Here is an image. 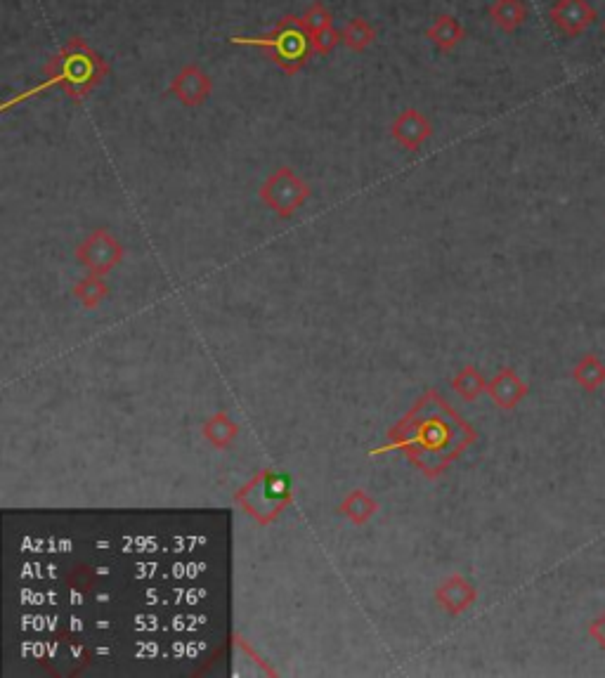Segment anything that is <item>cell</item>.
<instances>
[{
  "instance_id": "cell-13",
  "label": "cell",
  "mask_w": 605,
  "mask_h": 678,
  "mask_svg": "<svg viewBox=\"0 0 605 678\" xmlns=\"http://www.w3.org/2000/svg\"><path fill=\"white\" fill-rule=\"evenodd\" d=\"M291 487H294V482H291L289 473H272L265 480V499L284 501L291 494Z\"/></svg>"
},
{
  "instance_id": "cell-11",
  "label": "cell",
  "mask_w": 605,
  "mask_h": 678,
  "mask_svg": "<svg viewBox=\"0 0 605 678\" xmlns=\"http://www.w3.org/2000/svg\"><path fill=\"white\" fill-rule=\"evenodd\" d=\"M494 395H497V400L504 404V407H513L520 397L525 395V386L520 383V378L516 374H511V371H506V374L499 376L497 381V388H494Z\"/></svg>"
},
{
  "instance_id": "cell-1",
  "label": "cell",
  "mask_w": 605,
  "mask_h": 678,
  "mask_svg": "<svg viewBox=\"0 0 605 678\" xmlns=\"http://www.w3.org/2000/svg\"><path fill=\"white\" fill-rule=\"evenodd\" d=\"M107 74H109L107 62H104L81 36H74L62 45L60 52H57L48 67L43 69L45 76L43 83L24 90L22 95L5 104V109H10L12 104L17 102L29 100V97L34 95H43L45 90L55 86L64 90V95H69L74 102H81L83 97L90 95V90L100 86L104 78H107Z\"/></svg>"
},
{
  "instance_id": "cell-16",
  "label": "cell",
  "mask_w": 605,
  "mask_h": 678,
  "mask_svg": "<svg viewBox=\"0 0 605 678\" xmlns=\"http://www.w3.org/2000/svg\"><path fill=\"white\" fill-rule=\"evenodd\" d=\"M603 29H605V24H603Z\"/></svg>"
},
{
  "instance_id": "cell-2",
  "label": "cell",
  "mask_w": 605,
  "mask_h": 678,
  "mask_svg": "<svg viewBox=\"0 0 605 678\" xmlns=\"http://www.w3.org/2000/svg\"><path fill=\"white\" fill-rule=\"evenodd\" d=\"M234 45H251V48L268 50L277 67L286 74H296L308 64L312 48V34L305 29L303 22L294 15H286L277 22L275 29L265 36H232Z\"/></svg>"
},
{
  "instance_id": "cell-6",
  "label": "cell",
  "mask_w": 605,
  "mask_h": 678,
  "mask_svg": "<svg viewBox=\"0 0 605 678\" xmlns=\"http://www.w3.org/2000/svg\"><path fill=\"white\" fill-rule=\"evenodd\" d=\"M426 36L431 38L433 45L440 52H452L461 41H464L466 31L457 17L440 15V17H435V22L431 29H428Z\"/></svg>"
},
{
  "instance_id": "cell-12",
  "label": "cell",
  "mask_w": 605,
  "mask_h": 678,
  "mask_svg": "<svg viewBox=\"0 0 605 678\" xmlns=\"http://www.w3.org/2000/svg\"><path fill=\"white\" fill-rule=\"evenodd\" d=\"M301 22H303L305 29H308L310 34L315 36V34H320V31L329 29V26H334V17H331V12L324 8L322 3H312L310 8L303 12Z\"/></svg>"
},
{
  "instance_id": "cell-9",
  "label": "cell",
  "mask_w": 605,
  "mask_h": 678,
  "mask_svg": "<svg viewBox=\"0 0 605 678\" xmlns=\"http://www.w3.org/2000/svg\"><path fill=\"white\" fill-rule=\"evenodd\" d=\"M572 378L584 393H596L605 386V362L598 355H584L572 369Z\"/></svg>"
},
{
  "instance_id": "cell-15",
  "label": "cell",
  "mask_w": 605,
  "mask_h": 678,
  "mask_svg": "<svg viewBox=\"0 0 605 678\" xmlns=\"http://www.w3.org/2000/svg\"><path fill=\"white\" fill-rule=\"evenodd\" d=\"M589 638L605 653V610L589 624Z\"/></svg>"
},
{
  "instance_id": "cell-7",
  "label": "cell",
  "mask_w": 605,
  "mask_h": 678,
  "mask_svg": "<svg viewBox=\"0 0 605 678\" xmlns=\"http://www.w3.org/2000/svg\"><path fill=\"white\" fill-rule=\"evenodd\" d=\"M393 133L405 147H419L428 138V133H431V126H428L424 114L409 109V112L400 114L398 121L393 123Z\"/></svg>"
},
{
  "instance_id": "cell-5",
  "label": "cell",
  "mask_w": 605,
  "mask_h": 678,
  "mask_svg": "<svg viewBox=\"0 0 605 678\" xmlns=\"http://www.w3.org/2000/svg\"><path fill=\"white\" fill-rule=\"evenodd\" d=\"M265 194H268L272 206L289 213L294 211V206L301 201V197H305V187H301V182L291 178L289 173H279L277 178H272L268 189H265Z\"/></svg>"
},
{
  "instance_id": "cell-8",
  "label": "cell",
  "mask_w": 605,
  "mask_h": 678,
  "mask_svg": "<svg viewBox=\"0 0 605 678\" xmlns=\"http://www.w3.org/2000/svg\"><path fill=\"white\" fill-rule=\"evenodd\" d=\"M490 19L506 34H513L528 19V5L523 0H494L490 5Z\"/></svg>"
},
{
  "instance_id": "cell-14",
  "label": "cell",
  "mask_w": 605,
  "mask_h": 678,
  "mask_svg": "<svg viewBox=\"0 0 605 678\" xmlns=\"http://www.w3.org/2000/svg\"><path fill=\"white\" fill-rule=\"evenodd\" d=\"M341 41H343L341 31H336L334 26H329V29H324L320 31V34L312 36V48H315V55H329V52L334 50Z\"/></svg>"
},
{
  "instance_id": "cell-4",
  "label": "cell",
  "mask_w": 605,
  "mask_h": 678,
  "mask_svg": "<svg viewBox=\"0 0 605 678\" xmlns=\"http://www.w3.org/2000/svg\"><path fill=\"white\" fill-rule=\"evenodd\" d=\"M211 78L204 69H199L197 64H187V67H182L175 78L171 81V88H168V93L178 97L182 104H187V107H197L206 100L208 95H211Z\"/></svg>"
},
{
  "instance_id": "cell-10",
  "label": "cell",
  "mask_w": 605,
  "mask_h": 678,
  "mask_svg": "<svg viewBox=\"0 0 605 678\" xmlns=\"http://www.w3.org/2000/svg\"><path fill=\"white\" fill-rule=\"evenodd\" d=\"M341 36H343V45H348V48L355 52H362L372 45V41L376 38V31L367 19H350V22L343 26Z\"/></svg>"
},
{
  "instance_id": "cell-3",
  "label": "cell",
  "mask_w": 605,
  "mask_h": 678,
  "mask_svg": "<svg viewBox=\"0 0 605 678\" xmlns=\"http://www.w3.org/2000/svg\"><path fill=\"white\" fill-rule=\"evenodd\" d=\"M549 17L565 38H577L596 22V10L589 0H556Z\"/></svg>"
}]
</instances>
